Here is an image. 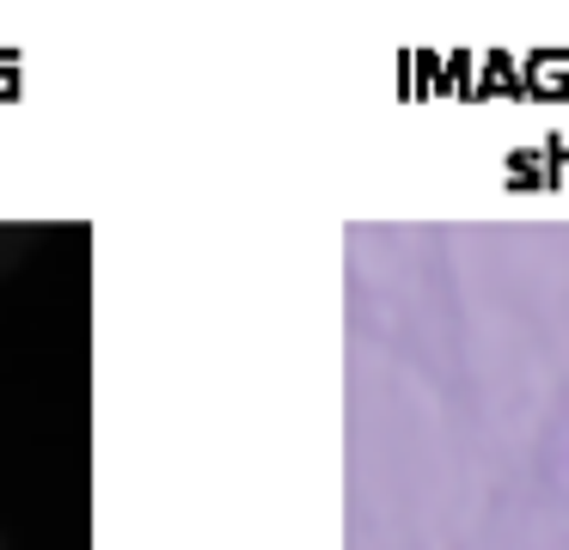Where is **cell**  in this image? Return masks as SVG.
Masks as SVG:
<instances>
[{"instance_id": "7a4b0ae2", "label": "cell", "mask_w": 569, "mask_h": 550, "mask_svg": "<svg viewBox=\"0 0 569 550\" xmlns=\"http://www.w3.org/2000/svg\"><path fill=\"white\" fill-rule=\"evenodd\" d=\"M0 550H7V532H0Z\"/></svg>"}, {"instance_id": "6da1fadb", "label": "cell", "mask_w": 569, "mask_h": 550, "mask_svg": "<svg viewBox=\"0 0 569 550\" xmlns=\"http://www.w3.org/2000/svg\"><path fill=\"white\" fill-rule=\"evenodd\" d=\"M26 251H31V227H13V220H0V276L26 263Z\"/></svg>"}]
</instances>
